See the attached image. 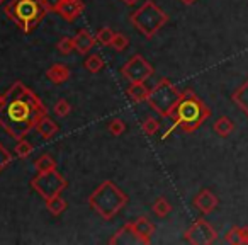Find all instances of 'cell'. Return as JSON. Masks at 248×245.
Instances as JSON below:
<instances>
[{
    "mask_svg": "<svg viewBox=\"0 0 248 245\" xmlns=\"http://www.w3.org/2000/svg\"><path fill=\"white\" fill-rule=\"evenodd\" d=\"M45 116L48 107L22 82H14L0 97V126L14 140L26 138Z\"/></svg>",
    "mask_w": 248,
    "mask_h": 245,
    "instance_id": "6da1fadb",
    "label": "cell"
},
{
    "mask_svg": "<svg viewBox=\"0 0 248 245\" xmlns=\"http://www.w3.org/2000/svg\"><path fill=\"white\" fill-rule=\"evenodd\" d=\"M209 116L211 109L204 104V100L194 90L187 89L186 92H182V97L173 109L170 119L184 133H194L209 119Z\"/></svg>",
    "mask_w": 248,
    "mask_h": 245,
    "instance_id": "7a4b0ae2",
    "label": "cell"
},
{
    "mask_svg": "<svg viewBox=\"0 0 248 245\" xmlns=\"http://www.w3.org/2000/svg\"><path fill=\"white\" fill-rule=\"evenodd\" d=\"M87 201H89V206L102 220H112L128 204V196L112 180H104L97 186V189L90 194Z\"/></svg>",
    "mask_w": 248,
    "mask_h": 245,
    "instance_id": "3957f363",
    "label": "cell"
},
{
    "mask_svg": "<svg viewBox=\"0 0 248 245\" xmlns=\"http://www.w3.org/2000/svg\"><path fill=\"white\" fill-rule=\"evenodd\" d=\"M4 11L5 16L26 34H31L48 14L41 0H11Z\"/></svg>",
    "mask_w": 248,
    "mask_h": 245,
    "instance_id": "277c9868",
    "label": "cell"
},
{
    "mask_svg": "<svg viewBox=\"0 0 248 245\" xmlns=\"http://www.w3.org/2000/svg\"><path fill=\"white\" fill-rule=\"evenodd\" d=\"M129 22L141 33L145 38L152 39L156 36V33L169 22V16L165 11L158 7L153 0H146L143 5H140L131 16H129Z\"/></svg>",
    "mask_w": 248,
    "mask_h": 245,
    "instance_id": "5b68a950",
    "label": "cell"
},
{
    "mask_svg": "<svg viewBox=\"0 0 248 245\" xmlns=\"http://www.w3.org/2000/svg\"><path fill=\"white\" fill-rule=\"evenodd\" d=\"M182 92L177 89L175 83H172L169 79H160L155 83L153 89H150L148 99L146 102L150 104L153 111L162 117H170L175 109V106L179 104Z\"/></svg>",
    "mask_w": 248,
    "mask_h": 245,
    "instance_id": "8992f818",
    "label": "cell"
},
{
    "mask_svg": "<svg viewBox=\"0 0 248 245\" xmlns=\"http://www.w3.org/2000/svg\"><path fill=\"white\" fill-rule=\"evenodd\" d=\"M31 187L43 197L45 201L51 199L55 196H60L63 191L68 187L66 179L60 172L55 170H49V172L38 174L34 179L31 180Z\"/></svg>",
    "mask_w": 248,
    "mask_h": 245,
    "instance_id": "52a82bcc",
    "label": "cell"
},
{
    "mask_svg": "<svg viewBox=\"0 0 248 245\" xmlns=\"http://www.w3.org/2000/svg\"><path fill=\"white\" fill-rule=\"evenodd\" d=\"M153 66L143 55H135L124 63L121 73L129 83L131 82H146L153 75Z\"/></svg>",
    "mask_w": 248,
    "mask_h": 245,
    "instance_id": "ba28073f",
    "label": "cell"
},
{
    "mask_svg": "<svg viewBox=\"0 0 248 245\" xmlns=\"http://www.w3.org/2000/svg\"><path fill=\"white\" fill-rule=\"evenodd\" d=\"M184 238L190 245H211L217 240V231L207 220L199 218L187 228Z\"/></svg>",
    "mask_w": 248,
    "mask_h": 245,
    "instance_id": "9c48e42d",
    "label": "cell"
},
{
    "mask_svg": "<svg viewBox=\"0 0 248 245\" xmlns=\"http://www.w3.org/2000/svg\"><path fill=\"white\" fill-rule=\"evenodd\" d=\"M192 203H194V206H196L202 214H211L217 208V204H219V199H217V196L213 193V191L201 189L199 193L196 194V197H194Z\"/></svg>",
    "mask_w": 248,
    "mask_h": 245,
    "instance_id": "30bf717a",
    "label": "cell"
},
{
    "mask_svg": "<svg viewBox=\"0 0 248 245\" xmlns=\"http://www.w3.org/2000/svg\"><path fill=\"white\" fill-rule=\"evenodd\" d=\"M131 228L136 237H138L140 244L146 245L152 242V237H153V233H155V225L146 216H140V218H136L135 221H131Z\"/></svg>",
    "mask_w": 248,
    "mask_h": 245,
    "instance_id": "8fae6325",
    "label": "cell"
},
{
    "mask_svg": "<svg viewBox=\"0 0 248 245\" xmlns=\"http://www.w3.org/2000/svg\"><path fill=\"white\" fill-rule=\"evenodd\" d=\"M85 11V4L83 0H63L62 5L58 7V14L62 16V19H65L66 22H73L75 19H78L82 16V12Z\"/></svg>",
    "mask_w": 248,
    "mask_h": 245,
    "instance_id": "7c38bea8",
    "label": "cell"
},
{
    "mask_svg": "<svg viewBox=\"0 0 248 245\" xmlns=\"http://www.w3.org/2000/svg\"><path fill=\"white\" fill-rule=\"evenodd\" d=\"M73 43H75V51L80 55H87L90 49L93 48V45L97 43V39L90 34L87 29H80L75 36H73Z\"/></svg>",
    "mask_w": 248,
    "mask_h": 245,
    "instance_id": "4fadbf2b",
    "label": "cell"
},
{
    "mask_svg": "<svg viewBox=\"0 0 248 245\" xmlns=\"http://www.w3.org/2000/svg\"><path fill=\"white\" fill-rule=\"evenodd\" d=\"M70 75H72V72H70L68 66L63 65V63H55V65H51L46 70V79H48L49 82L56 83V85L65 83L66 80L70 79Z\"/></svg>",
    "mask_w": 248,
    "mask_h": 245,
    "instance_id": "5bb4252c",
    "label": "cell"
},
{
    "mask_svg": "<svg viewBox=\"0 0 248 245\" xmlns=\"http://www.w3.org/2000/svg\"><path fill=\"white\" fill-rule=\"evenodd\" d=\"M148 94H150V89L145 85V82H131L128 89H126V96L136 104L146 102Z\"/></svg>",
    "mask_w": 248,
    "mask_h": 245,
    "instance_id": "9a60e30c",
    "label": "cell"
},
{
    "mask_svg": "<svg viewBox=\"0 0 248 245\" xmlns=\"http://www.w3.org/2000/svg\"><path fill=\"white\" fill-rule=\"evenodd\" d=\"M110 245H116V244H140L138 237L135 235V231H133L131 228V223H126L121 230L116 231V235H114L112 238L109 240Z\"/></svg>",
    "mask_w": 248,
    "mask_h": 245,
    "instance_id": "2e32d148",
    "label": "cell"
},
{
    "mask_svg": "<svg viewBox=\"0 0 248 245\" xmlns=\"http://www.w3.org/2000/svg\"><path fill=\"white\" fill-rule=\"evenodd\" d=\"M231 100H233L234 106L248 117V80H245V82L234 90L233 96H231Z\"/></svg>",
    "mask_w": 248,
    "mask_h": 245,
    "instance_id": "e0dca14e",
    "label": "cell"
},
{
    "mask_svg": "<svg viewBox=\"0 0 248 245\" xmlns=\"http://www.w3.org/2000/svg\"><path fill=\"white\" fill-rule=\"evenodd\" d=\"M36 131H38V135L41 136V138L51 140L53 136L60 131V126H58V123H55V121L49 119L48 116H45L38 125H36Z\"/></svg>",
    "mask_w": 248,
    "mask_h": 245,
    "instance_id": "ac0fdd59",
    "label": "cell"
},
{
    "mask_svg": "<svg viewBox=\"0 0 248 245\" xmlns=\"http://www.w3.org/2000/svg\"><path fill=\"white\" fill-rule=\"evenodd\" d=\"M213 130L217 136H221V138H228V136L234 131V123L228 116H221L219 119H216V123L213 125Z\"/></svg>",
    "mask_w": 248,
    "mask_h": 245,
    "instance_id": "d6986e66",
    "label": "cell"
},
{
    "mask_svg": "<svg viewBox=\"0 0 248 245\" xmlns=\"http://www.w3.org/2000/svg\"><path fill=\"white\" fill-rule=\"evenodd\" d=\"M66 206H68V204H66V201L62 197V194L46 201V210H48L49 213L53 214V216H60V214H62L63 211L66 210Z\"/></svg>",
    "mask_w": 248,
    "mask_h": 245,
    "instance_id": "ffe728a7",
    "label": "cell"
},
{
    "mask_svg": "<svg viewBox=\"0 0 248 245\" xmlns=\"http://www.w3.org/2000/svg\"><path fill=\"white\" fill-rule=\"evenodd\" d=\"M34 169H36V172H38V174L49 172V170H55L56 169V162H55V159H53L51 155L45 153V155H41L39 159H36Z\"/></svg>",
    "mask_w": 248,
    "mask_h": 245,
    "instance_id": "44dd1931",
    "label": "cell"
},
{
    "mask_svg": "<svg viewBox=\"0 0 248 245\" xmlns=\"http://www.w3.org/2000/svg\"><path fill=\"white\" fill-rule=\"evenodd\" d=\"M152 210L158 218H165V216H169V214L172 213V204L169 203V199H167V197L162 196V197H158L155 203H153Z\"/></svg>",
    "mask_w": 248,
    "mask_h": 245,
    "instance_id": "7402d4cb",
    "label": "cell"
},
{
    "mask_svg": "<svg viewBox=\"0 0 248 245\" xmlns=\"http://www.w3.org/2000/svg\"><path fill=\"white\" fill-rule=\"evenodd\" d=\"M83 66H85L87 72L90 73H99L100 70L104 68V60L100 55H97V53H93V55H89L85 60V63H83Z\"/></svg>",
    "mask_w": 248,
    "mask_h": 245,
    "instance_id": "603a6c76",
    "label": "cell"
},
{
    "mask_svg": "<svg viewBox=\"0 0 248 245\" xmlns=\"http://www.w3.org/2000/svg\"><path fill=\"white\" fill-rule=\"evenodd\" d=\"M32 152H34V145H32L29 140H26V138L17 140V143H16V148H14V153L19 157V159H28Z\"/></svg>",
    "mask_w": 248,
    "mask_h": 245,
    "instance_id": "cb8c5ba5",
    "label": "cell"
},
{
    "mask_svg": "<svg viewBox=\"0 0 248 245\" xmlns=\"http://www.w3.org/2000/svg\"><path fill=\"white\" fill-rule=\"evenodd\" d=\"M107 131L112 136H121L126 131V123H124L121 117H112V119L107 123Z\"/></svg>",
    "mask_w": 248,
    "mask_h": 245,
    "instance_id": "d4e9b609",
    "label": "cell"
},
{
    "mask_svg": "<svg viewBox=\"0 0 248 245\" xmlns=\"http://www.w3.org/2000/svg\"><path fill=\"white\" fill-rule=\"evenodd\" d=\"M141 130H143V133H145V135H148V136L156 135V133H158V130H160V121L155 119V117H146V119L143 121Z\"/></svg>",
    "mask_w": 248,
    "mask_h": 245,
    "instance_id": "484cf974",
    "label": "cell"
},
{
    "mask_svg": "<svg viewBox=\"0 0 248 245\" xmlns=\"http://www.w3.org/2000/svg\"><path fill=\"white\" fill-rule=\"evenodd\" d=\"M114 34H116V33H114L110 28H100V29H99V33L95 34V39H97V43H99V45H102V46H110Z\"/></svg>",
    "mask_w": 248,
    "mask_h": 245,
    "instance_id": "4316f807",
    "label": "cell"
},
{
    "mask_svg": "<svg viewBox=\"0 0 248 245\" xmlns=\"http://www.w3.org/2000/svg\"><path fill=\"white\" fill-rule=\"evenodd\" d=\"M129 46V38L126 34H121V33H116L112 38V43H110V48L116 49V51H124V49Z\"/></svg>",
    "mask_w": 248,
    "mask_h": 245,
    "instance_id": "83f0119b",
    "label": "cell"
},
{
    "mask_svg": "<svg viewBox=\"0 0 248 245\" xmlns=\"http://www.w3.org/2000/svg\"><path fill=\"white\" fill-rule=\"evenodd\" d=\"M12 160H14L12 152L5 145H2V143H0V172H4V170L12 163Z\"/></svg>",
    "mask_w": 248,
    "mask_h": 245,
    "instance_id": "f1b7e54d",
    "label": "cell"
},
{
    "mask_svg": "<svg viewBox=\"0 0 248 245\" xmlns=\"http://www.w3.org/2000/svg\"><path fill=\"white\" fill-rule=\"evenodd\" d=\"M53 113L58 117H66L72 113V106H70V102L66 99H60V100H56L55 107H53Z\"/></svg>",
    "mask_w": 248,
    "mask_h": 245,
    "instance_id": "f546056e",
    "label": "cell"
},
{
    "mask_svg": "<svg viewBox=\"0 0 248 245\" xmlns=\"http://www.w3.org/2000/svg\"><path fill=\"white\" fill-rule=\"evenodd\" d=\"M56 48H58V51L62 53V55H70L72 51H75V43H73V38H68V36L62 38L58 43H56Z\"/></svg>",
    "mask_w": 248,
    "mask_h": 245,
    "instance_id": "4dcf8cb0",
    "label": "cell"
},
{
    "mask_svg": "<svg viewBox=\"0 0 248 245\" xmlns=\"http://www.w3.org/2000/svg\"><path fill=\"white\" fill-rule=\"evenodd\" d=\"M224 242L230 245H241V227H233L224 235Z\"/></svg>",
    "mask_w": 248,
    "mask_h": 245,
    "instance_id": "1f68e13d",
    "label": "cell"
},
{
    "mask_svg": "<svg viewBox=\"0 0 248 245\" xmlns=\"http://www.w3.org/2000/svg\"><path fill=\"white\" fill-rule=\"evenodd\" d=\"M41 2H43V5H45L48 12H56L60 5H62L63 0H41Z\"/></svg>",
    "mask_w": 248,
    "mask_h": 245,
    "instance_id": "d6a6232c",
    "label": "cell"
},
{
    "mask_svg": "<svg viewBox=\"0 0 248 245\" xmlns=\"http://www.w3.org/2000/svg\"><path fill=\"white\" fill-rule=\"evenodd\" d=\"M241 245H248V227H241Z\"/></svg>",
    "mask_w": 248,
    "mask_h": 245,
    "instance_id": "836d02e7",
    "label": "cell"
},
{
    "mask_svg": "<svg viewBox=\"0 0 248 245\" xmlns=\"http://www.w3.org/2000/svg\"><path fill=\"white\" fill-rule=\"evenodd\" d=\"M121 2H124L126 5H135V4H138L140 0H121Z\"/></svg>",
    "mask_w": 248,
    "mask_h": 245,
    "instance_id": "e575fe53",
    "label": "cell"
},
{
    "mask_svg": "<svg viewBox=\"0 0 248 245\" xmlns=\"http://www.w3.org/2000/svg\"><path fill=\"white\" fill-rule=\"evenodd\" d=\"M180 2H182L184 5H192V4H196L197 0H180Z\"/></svg>",
    "mask_w": 248,
    "mask_h": 245,
    "instance_id": "d590c367",
    "label": "cell"
},
{
    "mask_svg": "<svg viewBox=\"0 0 248 245\" xmlns=\"http://www.w3.org/2000/svg\"><path fill=\"white\" fill-rule=\"evenodd\" d=\"M5 2H7V0H0V5H4Z\"/></svg>",
    "mask_w": 248,
    "mask_h": 245,
    "instance_id": "8d00e7d4",
    "label": "cell"
},
{
    "mask_svg": "<svg viewBox=\"0 0 248 245\" xmlns=\"http://www.w3.org/2000/svg\"><path fill=\"white\" fill-rule=\"evenodd\" d=\"M0 97H2V94H0Z\"/></svg>",
    "mask_w": 248,
    "mask_h": 245,
    "instance_id": "74e56055",
    "label": "cell"
}]
</instances>
